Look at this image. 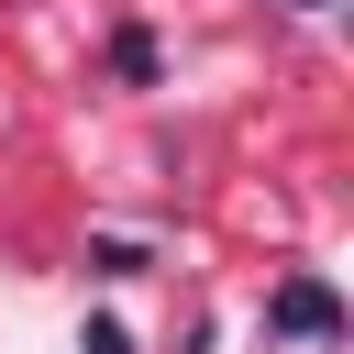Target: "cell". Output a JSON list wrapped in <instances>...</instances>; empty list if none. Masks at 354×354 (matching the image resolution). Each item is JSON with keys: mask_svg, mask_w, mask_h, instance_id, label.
<instances>
[{"mask_svg": "<svg viewBox=\"0 0 354 354\" xmlns=\"http://www.w3.org/2000/svg\"><path fill=\"white\" fill-rule=\"evenodd\" d=\"M77 354H133V343H122V321H88V343H77Z\"/></svg>", "mask_w": 354, "mask_h": 354, "instance_id": "obj_2", "label": "cell"}, {"mask_svg": "<svg viewBox=\"0 0 354 354\" xmlns=\"http://www.w3.org/2000/svg\"><path fill=\"white\" fill-rule=\"evenodd\" d=\"M266 321H277V332H299V343H332V332H343V299H332L321 277H288V288L266 299Z\"/></svg>", "mask_w": 354, "mask_h": 354, "instance_id": "obj_1", "label": "cell"}, {"mask_svg": "<svg viewBox=\"0 0 354 354\" xmlns=\"http://www.w3.org/2000/svg\"><path fill=\"white\" fill-rule=\"evenodd\" d=\"M299 11H321V0H299Z\"/></svg>", "mask_w": 354, "mask_h": 354, "instance_id": "obj_3", "label": "cell"}]
</instances>
